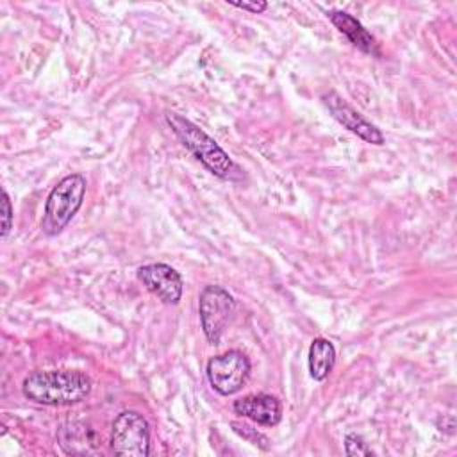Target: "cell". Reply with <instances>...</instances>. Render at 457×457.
Returning <instances> with one entry per match:
<instances>
[{
  "instance_id": "6da1fadb",
  "label": "cell",
  "mask_w": 457,
  "mask_h": 457,
  "mask_svg": "<svg viewBox=\"0 0 457 457\" xmlns=\"http://www.w3.org/2000/svg\"><path fill=\"white\" fill-rule=\"evenodd\" d=\"M91 378L77 370L34 371L25 377L21 393L27 400L41 405H73L91 393Z\"/></svg>"
},
{
  "instance_id": "7a4b0ae2",
  "label": "cell",
  "mask_w": 457,
  "mask_h": 457,
  "mask_svg": "<svg viewBox=\"0 0 457 457\" xmlns=\"http://www.w3.org/2000/svg\"><path fill=\"white\" fill-rule=\"evenodd\" d=\"M166 123L171 132L179 137V141L216 177L220 179H234L239 171L230 155L196 123L184 118L182 114L166 111Z\"/></svg>"
},
{
  "instance_id": "3957f363",
  "label": "cell",
  "mask_w": 457,
  "mask_h": 457,
  "mask_svg": "<svg viewBox=\"0 0 457 457\" xmlns=\"http://www.w3.org/2000/svg\"><path fill=\"white\" fill-rule=\"evenodd\" d=\"M86 196V179L80 173L62 177L48 193L41 220V230L45 236L61 234L79 209Z\"/></svg>"
},
{
  "instance_id": "277c9868",
  "label": "cell",
  "mask_w": 457,
  "mask_h": 457,
  "mask_svg": "<svg viewBox=\"0 0 457 457\" xmlns=\"http://www.w3.org/2000/svg\"><path fill=\"white\" fill-rule=\"evenodd\" d=\"M111 450L116 455H150V425L137 411H121L111 425Z\"/></svg>"
},
{
  "instance_id": "5b68a950",
  "label": "cell",
  "mask_w": 457,
  "mask_h": 457,
  "mask_svg": "<svg viewBox=\"0 0 457 457\" xmlns=\"http://www.w3.org/2000/svg\"><path fill=\"white\" fill-rule=\"evenodd\" d=\"M236 311L234 296L221 286L209 284L200 291L198 314L202 330L211 345H218L225 327Z\"/></svg>"
},
{
  "instance_id": "8992f818",
  "label": "cell",
  "mask_w": 457,
  "mask_h": 457,
  "mask_svg": "<svg viewBox=\"0 0 457 457\" xmlns=\"http://www.w3.org/2000/svg\"><path fill=\"white\" fill-rule=\"evenodd\" d=\"M250 370L252 364L241 350H227L209 359L205 373L211 387L216 393L230 396L243 389L250 377Z\"/></svg>"
},
{
  "instance_id": "52a82bcc",
  "label": "cell",
  "mask_w": 457,
  "mask_h": 457,
  "mask_svg": "<svg viewBox=\"0 0 457 457\" xmlns=\"http://www.w3.org/2000/svg\"><path fill=\"white\" fill-rule=\"evenodd\" d=\"M323 105L328 109L330 116L343 125L346 130H350L352 134H355L357 137H361L362 141L370 143V145H384V134L382 130L373 125L371 121H368L357 109H353L339 93L336 91H328L321 96Z\"/></svg>"
},
{
  "instance_id": "ba28073f",
  "label": "cell",
  "mask_w": 457,
  "mask_h": 457,
  "mask_svg": "<svg viewBox=\"0 0 457 457\" xmlns=\"http://www.w3.org/2000/svg\"><path fill=\"white\" fill-rule=\"evenodd\" d=\"M137 280L162 303L177 305L184 293L180 273L164 262H150L137 268Z\"/></svg>"
},
{
  "instance_id": "9c48e42d",
  "label": "cell",
  "mask_w": 457,
  "mask_h": 457,
  "mask_svg": "<svg viewBox=\"0 0 457 457\" xmlns=\"http://www.w3.org/2000/svg\"><path fill=\"white\" fill-rule=\"evenodd\" d=\"M232 409L236 414L264 427H275L282 418V405L278 398L266 393L241 396L234 400Z\"/></svg>"
},
{
  "instance_id": "30bf717a",
  "label": "cell",
  "mask_w": 457,
  "mask_h": 457,
  "mask_svg": "<svg viewBox=\"0 0 457 457\" xmlns=\"http://www.w3.org/2000/svg\"><path fill=\"white\" fill-rule=\"evenodd\" d=\"M327 18L361 52L370 54V55H377V57L380 55V48H378L377 39L364 29V25L355 16H352L350 12H345V11H328Z\"/></svg>"
},
{
  "instance_id": "8fae6325",
  "label": "cell",
  "mask_w": 457,
  "mask_h": 457,
  "mask_svg": "<svg viewBox=\"0 0 457 457\" xmlns=\"http://www.w3.org/2000/svg\"><path fill=\"white\" fill-rule=\"evenodd\" d=\"M59 445L66 453L84 455L96 452L98 437L95 430L84 423H68L59 430Z\"/></svg>"
},
{
  "instance_id": "7c38bea8",
  "label": "cell",
  "mask_w": 457,
  "mask_h": 457,
  "mask_svg": "<svg viewBox=\"0 0 457 457\" xmlns=\"http://www.w3.org/2000/svg\"><path fill=\"white\" fill-rule=\"evenodd\" d=\"M307 362H309L311 377L318 382L325 380L330 375V371L334 370V364H336V348H334V345L325 337L312 339V343L309 346Z\"/></svg>"
},
{
  "instance_id": "4fadbf2b",
  "label": "cell",
  "mask_w": 457,
  "mask_h": 457,
  "mask_svg": "<svg viewBox=\"0 0 457 457\" xmlns=\"http://www.w3.org/2000/svg\"><path fill=\"white\" fill-rule=\"evenodd\" d=\"M345 453L346 455H373V450L368 446V443L357 436V434H346L345 436Z\"/></svg>"
},
{
  "instance_id": "5bb4252c",
  "label": "cell",
  "mask_w": 457,
  "mask_h": 457,
  "mask_svg": "<svg viewBox=\"0 0 457 457\" xmlns=\"http://www.w3.org/2000/svg\"><path fill=\"white\" fill-rule=\"evenodd\" d=\"M232 427H234V430H236L239 436H243L245 439H248L252 445L261 446V448H264V450L268 448V437L262 436L261 432H257L255 428H252V427H248V425H245V423H237V421H234Z\"/></svg>"
},
{
  "instance_id": "9a60e30c",
  "label": "cell",
  "mask_w": 457,
  "mask_h": 457,
  "mask_svg": "<svg viewBox=\"0 0 457 457\" xmlns=\"http://www.w3.org/2000/svg\"><path fill=\"white\" fill-rule=\"evenodd\" d=\"M12 204L7 191H2V239H5L12 228Z\"/></svg>"
},
{
  "instance_id": "2e32d148",
  "label": "cell",
  "mask_w": 457,
  "mask_h": 457,
  "mask_svg": "<svg viewBox=\"0 0 457 457\" xmlns=\"http://www.w3.org/2000/svg\"><path fill=\"white\" fill-rule=\"evenodd\" d=\"M228 5L248 11V12H253V14H259V12L268 9V2H262V0H259V2L257 0L255 2H228Z\"/></svg>"
}]
</instances>
